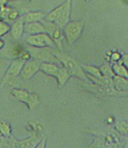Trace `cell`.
<instances>
[{
    "mask_svg": "<svg viewBox=\"0 0 128 148\" xmlns=\"http://www.w3.org/2000/svg\"><path fill=\"white\" fill-rule=\"evenodd\" d=\"M40 64L37 60H29L24 62L20 75L25 80L33 77L39 70Z\"/></svg>",
    "mask_w": 128,
    "mask_h": 148,
    "instance_id": "obj_7",
    "label": "cell"
},
{
    "mask_svg": "<svg viewBox=\"0 0 128 148\" xmlns=\"http://www.w3.org/2000/svg\"><path fill=\"white\" fill-rule=\"evenodd\" d=\"M46 32V31L44 25L40 22H27L24 24V33L28 36Z\"/></svg>",
    "mask_w": 128,
    "mask_h": 148,
    "instance_id": "obj_8",
    "label": "cell"
},
{
    "mask_svg": "<svg viewBox=\"0 0 128 148\" xmlns=\"http://www.w3.org/2000/svg\"><path fill=\"white\" fill-rule=\"evenodd\" d=\"M8 0H0V9H2L7 3Z\"/></svg>",
    "mask_w": 128,
    "mask_h": 148,
    "instance_id": "obj_25",
    "label": "cell"
},
{
    "mask_svg": "<svg viewBox=\"0 0 128 148\" xmlns=\"http://www.w3.org/2000/svg\"><path fill=\"white\" fill-rule=\"evenodd\" d=\"M7 18L8 19H9L11 21H14L16 19H18L19 17V13L16 11V10H13V11H10L9 13L7 14Z\"/></svg>",
    "mask_w": 128,
    "mask_h": 148,
    "instance_id": "obj_19",
    "label": "cell"
},
{
    "mask_svg": "<svg viewBox=\"0 0 128 148\" xmlns=\"http://www.w3.org/2000/svg\"><path fill=\"white\" fill-rule=\"evenodd\" d=\"M39 70L48 75L57 78L61 86L65 85L71 76L70 71L65 67H59L54 64L43 62L40 64Z\"/></svg>",
    "mask_w": 128,
    "mask_h": 148,
    "instance_id": "obj_2",
    "label": "cell"
},
{
    "mask_svg": "<svg viewBox=\"0 0 128 148\" xmlns=\"http://www.w3.org/2000/svg\"><path fill=\"white\" fill-rule=\"evenodd\" d=\"M12 134V127L5 121L0 122V137H10Z\"/></svg>",
    "mask_w": 128,
    "mask_h": 148,
    "instance_id": "obj_13",
    "label": "cell"
},
{
    "mask_svg": "<svg viewBox=\"0 0 128 148\" xmlns=\"http://www.w3.org/2000/svg\"><path fill=\"white\" fill-rule=\"evenodd\" d=\"M71 0L66 1L55 8L44 16V20L54 23L59 28H63L69 22L71 13Z\"/></svg>",
    "mask_w": 128,
    "mask_h": 148,
    "instance_id": "obj_1",
    "label": "cell"
},
{
    "mask_svg": "<svg viewBox=\"0 0 128 148\" xmlns=\"http://www.w3.org/2000/svg\"><path fill=\"white\" fill-rule=\"evenodd\" d=\"M46 138H43L42 140L39 141V142L37 145V147H44L46 144Z\"/></svg>",
    "mask_w": 128,
    "mask_h": 148,
    "instance_id": "obj_23",
    "label": "cell"
},
{
    "mask_svg": "<svg viewBox=\"0 0 128 148\" xmlns=\"http://www.w3.org/2000/svg\"><path fill=\"white\" fill-rule=\"evenodd\" d=\"M19 58L25 62L28 60H31V54L27 52H23Z\"/></svg>",
    "mask_w": 128,
    "mask_h": 148,
    "instance_id": "obj_21",
    "label": "cell"
},
{
    "mask_svg": "<svg viewBox=\"0 0 128 148\" xmlns=\"http://www.w3.org/2000/svg\"><path fill=\"white\" fill-rule=\"evenodd\" d=\"M117 130L122 133L126 134L127 132V124L125 121H119L116 124Z\"/></svg>",
    "mask_w": 128,
    "mask_h": 148,
    "instance_id": "obj_18",
    "label": "cell"
},
{
    "mask_svg": "<svg viewBox=\"0 0 128 148\" xmlns=\"http://www.w3.org/2000/svg\"><path fill=\"white\" fill-rule=\"evenodd\" d=\"M4 42H3V40L2 39L0 38V50L4 47Z\"/></svg>",
    "mask_w": 128,
    "mask_h": 148,
    "instance_id": "obj_26",
    "label": "cell"
},
{
    "mask_svg": "<svg viewBox=\"0 0 128 148\" xmlns=\"http://www.w3.org/2000/svg\"><path fill=\"white\" fill-rule=\"evenodd\" d=\"M113 70L116 75L118 76H121L125 78H127L128 76V73L127 71V69L125 65L116 63L113 66Z\"/></svg>",
    "mask_w": 128,
    "mask_h": 148,
    "instance_id": "obj_15",
    "label": "cell"
},
{
    "mask_svg": "<svg viewBox=\"0 0 128 148\" xmlns=\"http://www.w3.org/2000/svg\"><path fill=\"white\" fill-rule=\"evenodd\" d=\"M123 61L124 63L125 66L127 67V65H128V62H127V55H125L123 56Z\"/></svg>",
    "mask_w": 128,
    "mask_h": 148,
    "instance_id": "obj_24",
    "label": "cell"
},
{
    "mask_svg": "<svg viewBox=\"0 0 128 148\" xmlns=\"http://www.w3.org/2000/svg\"><path fill=\"white\" fill-rule=\"evenodd\" d=\"M64 35L69 44L74 43L80 36L83 24L81 22H69L63 27Z\"/></svg>",
    "mask_w": 128,
    "mask_h": 148,
    "instance_id": "obj_4",
    "label": "cell"
},
{
    "mask_svg": "<svg viewBox=\"0 0 128 148\" xmlns=\"http://www.w3.org/2000/svg\"><path fill=\"white\" fill-rule=\"evenodd\" d=\"M24 24L25 22L21 18L14 21L10 28L12 37L15 40L20 39L24 33Z\"/></svg>",
    "mask_w": 128,
    "mask_h": 148,
    "instance_id": "obj_10",
    "label": "cell"
},
{
    "mask_svg": "<svg viewBox=\"0 0 128 148\" xmlns=\"http://www.w3.org/2000/svg\"><path fill=\"white\" fill-rule=\"evenodd\" d=\"M24 62H25V61L19 58L15 59L11 62L10 66L5 72V75L2 79L1 86H4L7 82H9V80H10L11 79L20 75Z\"/></svg>",
    "mask_w": 128,
    "mask_h": 148,
    "instance_id": "obj_6",
    "label": "cell"
},
{
    "mask_svg": "<svg viewBox=\"0 0 128 148\" xmlns=\"http://www.w3.org/2000/svg\"><path fill=\"white\" fill-rule=\"evenodd\" d=\"M23 49L21 47V46H16V47H14V48L13 49V54L15 56H18V58L20 56V55L23 52Z\"/></svg>",
    "mask_w": 128,
    "mask_h": 148,
    "instance_id": "obj_20",
    "label": "cell"
},
{
    "mask_svg": "<svg viewBox=\"0 0 128 148\" xmlns=\"http://www.w3.org/2000/svg\"><path fill=\"white\" fill-rule=\"evenodd\" d=\"M27 43L35 47H53L54 46V40L46 32H42L34 35H29L26 38Z\"/></svg>",
    "mask_w": 128,
    "mask_h": 148,
    "instance_id": "obj_5",
    "label": "cell"
},
{
    "mask_svg": "<svg viewBox=\"0 0 128 148\" xmlns=\"http://www.w3.org/2000/svg\"><path fill=\"white\" fill-rule=\"evenodd\" d=\"M85 1H89L90 0H85Z\"/></svg>",
    "mask_w": 128,
    "mask_h": 148,
    "instance_id": "obj_27",
    "label": "cell"
},
{
    "mask_svg": "<svg viewBox=\"0 0 128 148\" xmlns=\"http://www.w3.org/2000/svg\"><path fill=\"white\" fill-rule=\"evenodd\" d=\"M11 27L5 22H0V37L4 36L10 31Z\"/></svg>",
    "mask_w": 128,
    "mask_h": 148,
    "instance_id": "obj_17",
    "label": "cell"
},
{
    "mask_svg": "<svg viewBox=\"0 0 128 148\" xmlns=\"http://www.w3.org/2000/svg\"><path fill=\"white\" fill-rule=\"evenodd\" d=\"M120 58H121V55H120V54L117 53V52L113 53L111 55V59L113 60V61L118 60L120 59Z\"/></svg>",
    "mask_w": 128,
    "mask_h": 148,
    "instance_id": "obj_22",
    "label": "cell"
},
{
    "mask_svg": "<svg viewBox=\"0 0 128 148\" xmlns=\"http://www.w3.org/2000/svg\"><path fill=\"white\" fill-rule=\"evenodd\" d=\"M114 85L118 91H122L127 89V82L123 77L117 76L114 78Z\"/></svg>",
    "mask_w": 128,
    "mask_h": 148,
    "instance_id": "obj_14",
    "label": "cell"
},
{
    "mask_svg": "<svg viewBox=\"0 0 128 148\" xmlns=\"http://www.w3.org/2000/svg\"><path fill=\"white\" fill-rule=\"evenodd\" d=\"M40 141V138L38 136H34L22 140H16L14 139V147L29 148L35 147Z\"/></svg>",
    "mask_w": 128,
    "mask_h": 148,
    "instance_id": "obj_9",
    "label": "cell"
},
{
    "mask_svg": "<svg viewBox=\"0 0 128 148\" xmlns=\"http://www.w3.org/2000/svg\"><path fill=\"white\" fill-rule=\"evenodd\" d=\"M85 70L92 75L96 77L101 78L102 77V73L101 71L97 69V67H95L93 66H87L84 67Z\"/></svg>",
    "mask_w": 128,
    "mask_h": 148,
    "instance_id": "obj_16",
    "label": "cell"
},
{
    "mask_svg": "<svg viewBox=\"0 0 128 148\" xmlns=\"http://www.w3.org/2000/svg\"><path fill=\"white\" fill-rule=\"evenodd\" d=\"M10 93L17 100L27 104L29 109L36 108L38 104L39 100L38 96L35 94L28 92L26 90L14 88L12 90Z\"/></svg>",
    "mask_w": 128,
    "mask_h": 148,
    "instance_id": "obj_3",
    "label": "cell"
},
{
    "mask_svg": "<svg viewBox=\"0 0 128 148\" xmlns=\"http://www.w3.org/2000/svg\"><path fill=\"white\" fill-rule=\"evenodd\" d=\"M63 63L65 64V67H66L71 73V75H76L77 76H82L84 77L83 73L82 72L81 69H80L78 65L72 60L66 59L63 60Z\"/></svg>",
    "mask_w": 128,
    "mask_h": 148,
    "instance_id": "obj_12",
    "label": "cell"
},
{
    "mask_svg": "<svg viewBox=\"0 0 128 148\" xmlns=\"http://www.w3.org/2000/svg\"><path fill=\"white\" fill-rule=\"evenodd\" d=\"M25 23L40 22L44 18V14L41 12H29L21 17Z\"/></svg>",
    "mask_w": 128,
    "mask_h": 148,
    "instance_id": "obj_11",
    "label": "cell"
}]
</instances>
